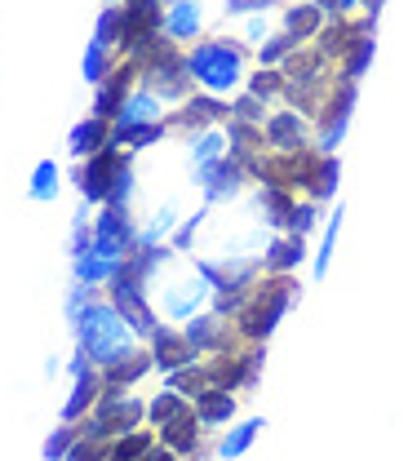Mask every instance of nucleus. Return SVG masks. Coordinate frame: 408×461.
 I'll list each match as a JSON object with an SVG mask.
<instances>
[{"label": "nucleus", "instance_id": "1", "mask_svg": "<svg viewBox=\"0 0 408 461\" xmlns=\"http://www.w3.org/2000/svg\"><path fill=\"white\" fill-rule=\"evenodd\" d=\"M71 324H76V346H80V355H85L94 368H112V364H120L124 355L138 350V333L129 329V320L120 315L107 297H94Z\"/></svg>", "mask_w": 408, "mask_h": 461}, {"label": "nucleus", "instance_id": "2", "mask_svg": "<svg viewBox=\"0 0 408 461\" xmlns=\"http://www.w3.org/2000/svg\"><path fill=\"white\" fill-rule=\"evenodd\" d=\"M302 297V285L293 280V276H262L253 293H249V302H244V311L235 315V333H240V342H267L276 329H280V320L289 315V306Z\"/></svg>", "mask_w": 408, "mask_h": 461}, {"label": "nucleus", "instance_id": "3", "mask_svg": "<svg viewBox=\"0 0 408 461\" xmlns=\"http://www.w3.org/2000/svg\"><path fill=\"white\" fill-rule=\"evenodd\" d=\"M244 45L240 41H195L191 50H186V71H191V80L204 89V94H235L240 85H244Z\"/></svg>", "mask_w": 408, "mask_h": 461}, {"label": "nucleus", "instance_id": "4", "mask_svg": "<svg viewBox=\"0 0 408 461\" xmlns=\"http://www.w3.org/2000/svg\"><path fill=\"white\" fill-rule=\"evenodd\" d=\"M138 67V85L142 89H151L160 103H182V98H191V71H186V54H182V45H174L169 36H160V41H151V50L133 62Z\"/></svg>", "mask_w": 408, "mask_h": 461}, {"label": "nucleus", "instance_id": "5", "mask_svg": "<svg viewBox=\"0 0 408 461\" xmlns=\"http://www.w3.org/2000/svg\"><path fill=\"white\" fill-rule=\"evenodd\" d=\"M147 421V403L133 400V395H103V400L89 408V417H80V435L85 439H98V444H112L124 430H138Z\"/></svg>", "mask_w": 408, "mask_h": 461}, {"label": "nucleus", "instance_id": "6", "mask_svg": "<svg viewBox=\"0 0 408 461\" xmlns=\"http://www.w3.org/2000/svg\"><path fill=\"white\" fill-rule=\"evenodd\" d=\"M107 302L116 306L124 320H129V329H133L138 338H151V333L160 329L156 306H151V297H147V285H142L138 276H129V271H124V262H120L116 276H112V285H107Z\"/></svg>", "mask_w": 408, "mask_h": 461}, {"label": "nucleus", "instance_id": "7", "mask_svg": "<svg viewBox=\"0 0 408 461\" xmlns=\"http://www.w3.org/2000/svg\"><path fill=\"white\" fill-rule=\"evenodd\" d=\"M355 103H359V85H350V80H333V89H329V98H324V107H320V129H315V151H324V156H333L338 147H342V138H347L350 129V112H355Z\"/></svg>", "mask_w": 408, "mask_h": 461}, {"label": "nucleus", "instance_id": "8", "mask_svg": "<svg viewBox=\"0 0 408 461\" xmlns=\"http://www.w3.org/2000/svg\"><path fill=\"white\" fill-rule=\"evenodd\" d=\"M124 165H129V151L116 147V142H107L103 151H94L89 160H80V173H76L80 200L85 204H107V191H112V182H116V173Z\"/></svg>", "mask_w": 408, "mask_h": 461}, {"label": "nucleus", "instance_id": "9", "mask_svg": "<svg viewBox=\"0 0 408 461\" xmlns=\"http://www.w3.org/2000/svg\"><path fill=\"white\" fill-rule=\"evenodd\" d=\"M138 235L142 230L133 227L129 209H116V204H103V213L94 218V249L112 262H124L133 249H138Z\"/></svg>", "mask_w": 408, "mask_h": 461}, {"label": "nucleus", "instance_id": "10", "mask_svg": "<svg viewBox=\"0 0 408 461\" xmlns=\"http://www.w3.org/2000/svg\"><path fill=\"white\" fill-rule=\"evenodd\" d=\"M182 333H186V342L195 346L200 355H227V350H235V342H240V333L227 324V315H218V311L191 315V324H186Z\"/></svg>", "mask_w": 408, "mask_h": 461}, {"label": "nucleus", "instance_id": "11", "mask_svg": "<svg viewBox=\"0 0 408 461\" xmlns=\"http://www.w3.org/2000/svg\"><path fill=\"white\" fill-rule=\"evenodd\" d=\"M227 120H231V103H222L218 94H195V98H182V107H177L165 124H169V129H191V133H204V129L227 124Z\"/></svg>", "mask_w": 408, "mask_h": 461}, {"label": "nucleus", "instance_id": "12", "mask_svg": "<svg viewBox=\"0 0 408 461\" xmlns=\"http://www.w3.org/2000/svg\"><path fill=\"white\" fill-rule=\"evenodd\" d=\"M244 165L235 160V156H222V160H213V165H200L195 169V182H200V191H204V200L209 204H222V200H235L240 191H244Z\"/></svg>", "mask_w": 408, "mask_h": 461}, {"label": "nucleus", "instance_id": "13", "mask_svg": "<svg viewBox=\"0 0 408 461\" xmlns=\"http://www.w3.org/2000/svg\"><path fill=\"white\" fill-rule=\"evenodd\" d=\"M133 85H138V67H133V62H116L112 76H107L103 85H94V107H89V115L116 120V112L124 107V98L133 94Z\"/></svg>", "mask_w": 408, "mask_h": 461}, {"label": "nucleus", "instance_id": "14", "mask_svg": "<svg viewBox=\"0 0 408 461\" xmlns=\"http://www.w3.org/2000/svg\"><path fill=\"white\" fill-rule=\"evenodd\" d=\"M147 342H151V359H156V368H160V373H177V368H186V364H200V359H204L195 346L186 342V333H182V329H169V324H160Z\"/></svg>", "mask_w": 408, "mask_h": 461}, {"label": "nucleus", "instance_id": "15", "mask_svg": "<svg viewBox=\"0 0 408 461\" xmlns=\"http://www.w3.org/2000/svg\"><path fill=\"white\" fill-rule=\"evenodd\" d=\"M262 129H267V151L289 156V151L311 147V124H306V115L302 112H271Z\"/></svg>", "mask_w": 408, "mask_h": 461}, {"label": "nucleus", "instance_id": "16", "mask_svg": "<svg viewBox=\"0 0 408 461\" xmlns=\"http://www.w3.org/2000/svg\"><path fill=\"white\" fill-rule=\"evenodd\" d=\"M151 368H156L151 350H133V355H124L120 364L103 368V395H124V391H129V386H138Z\"/></svg>", "mask_w": 408, "mask_h": 461}, {"label": "nucleus", "instance_id": "17", "mask_svg": "<svg viewBox=\"0 0 408 461\" xmlns=\"http://www.w3.org/2000/svg\"><path fill=\"white\" fill-rule=\"evenodd\" d=\"M302 262H306V240H302V235H289V230H280V235L267 244V253H262V271H267V276H293Z\"/></svg>", "mask_w": 408, "mask_h": 461}, {"label": "nucleus", "instance_id": "18", "mask_svg": "<svg viewBox=\"0 0 408 461\" xmlns=\"http://www.w3.org/2000/svg\"><path fill=\"white\" fill-rule=\"evenodd\" d=\"M209 297H213L209 280H204L200 271H191V280H182V285H174L165 293V311H169L174 320H191V315H200V306H204Z\"/></svg>", "mask_w": 408, "mask_h": 461}, {"label": "nucleus", "instance_id": "19", "mask_svg": "<svg viewBox=\"0 0 408 461\" xmlns=\"http://www.w3.org/2000/svg\"><path fill=\"white\" fill-rule=\"evenodd\" d=\"M103 400V368H80L76 373V386H71V395L62 403V421H80V417H89V408Z\"/></svg>", "mask_w": 408, "mask_h": 461}, {"label": "nucleus", "instance_id": "20", "mask_svg": "<svg viewBox=\"0 0 408 461\" xmlns=\"http://www.w3.org/2000/svg\"><path fill=\"white\" fill-rule=\"evenodd\" d=\"M200 435H204V426H200V417H195V403L174 417L169 426H160V444L165 448H174L177 457H195L200 453Z\"/></svg>", "mask_w": 408, "mask_h": 461}, {"label": "nucleus", "instance_id": "21", "mask_svg": "<svg viewBox=\"0 0 408 461\" xmlns=\"http://www.w3.org/2000/svg\"><path fill=\"white\" fill-rule=\"evenodd\" d=\"M112 142V120H98V115H85L80 124H71V133H67V151L76 156V160H89L94 151H103Z\"/></svg>", "mask_w": 408, "mask_h": 461}, {"label": "nucleus", "instance_id": "22", "mask_svg": "<svg viewBox=\"0 0 408 461\" xmlns=\"http://www.w3.org/2000/svg\"><path fill=\"white\" fill-rule=\"evenodd\" d=\"M200 23H204V14H200L195 0H169V5H165V36H169L174 45H195Z\"/></svg>", "mask_w": 408, "mask_h": 461}, {"label": "nucleus", "instance_id": "23", "mask_svg": "<svg viewBox=\"0 0 408 461\" xmlns=\"http://www.w3.org/2000/svg\"><path fill=\"white\" fill-rule=\"evenodd\" d=\"M227 156H235L240 165L267 151V129L262 124H244V120H227Z\"/></svg>", "mask_w": 408, "mask_h": 461}, {"label": "nucleus", "instance_id": "24", "mask_svg": "<svg viewBox=\"0 0 408 461\" xmlns=\"http://www.w3.org/2000/svg\"><path fill=\"white\" fill-rule=\"evenodd\" d=\"M71 271H76V285H89V288H103L112 285V276L120 271V262H112V258H103L94 244L85 249V253H76L71 258Z\"/></svg>", "mask_w": 408, "mask_h": 461}, {"label": "nucleus", "instance_id": "25", "mask_svg": "<svg viewBox=\"0 0 408 461\" xmlns=\"http://www.w3.org/2000/svg\"><path fill=\"white\" fill-rule=\"evenodd\" d=\"M324 27V9L315 0H297V5H285V32L297 36V41H315Z\"/></svg>", "mask_w": 408, "mask_h": 461}, {"label": "nucleus", "instance_id": "26", "mask_svg": "<svg viewBox=\"0 0 408 461\" xmlns=\"http://www.w3.org/2000/svg\"><path fill=\"white\" fill-rule=\"evenodd\" d=\"M147 120H160V98L151 89H133L124 98V107L116 112L112 129H129V124H147Z\"/></svg>", "mask_w": 408, "mask_h": 461}, {"label": "nucleus", "instance_id": "27", "mask_svg": "<svg viewBox=\"0 0 408 461\" xmlns=\"http://www.w3.org/2000/svg\"><path fill=\"white\" fill-rule=\"evenodd\" d=\"M195 417H200V426L204 430H213V426H231L235 417V395L231 391H204L200 400H195Z\"/></svg>", "mask_w": 408, "mask_h": 461}, {"label": "nucleus", "instance_id": "28", "mask_svg": "<svg viewBox=\"0 0 408 461\" xmlns=\"http://www.w3.org/2000/svg\"><path fill=\"white\" fill-rule=\"evenodd\" d=\"M338 182H342V160H338V151L333 156H324L320 151V165L311 173V182H306V200H333L338 195Z\"/></svg>", "mask_w": 408, "mask_h": 461}, {"label": "nucleus", "instance_id": "29", "mask_svg": "<svg viewBox=\"0 0 408 461\" xmlns=\"http://www.w3.org/2000/svg\"><path fill=\"white\" fill-rule=\"evenodd\" d=\"M165 133H169V124H165V120H147V124L112 129V142H116V147H124V151H147V147H156Z\"/></svg>", "mask_w": 408, "mask_h": 461}, {"label": "nucleus", "instance_id": "30", "mask_svg": "<svg viewBox=\"0 0 408 461\" xmlns=\"http://www.w3.org/2000/svg\"><path fill=\"white\" fill-rule=\"evenodd\" d=\"M262 430H267V421H262V417H249V421H235L231 430L222 435V444H218V453H222V457H227V461L244 457V453L253 448V439H258Z\"/></svg>", "mask_w": 408, "mask_h": 461}, {"label": "nucleus", "instance_id": "31", "mask_svg": "<svg viewBox=\"0 0 408 461\" xmlns=\"http://www.w3.org/2000/svg\"><path fill=\"white\" fill-rule=\"evenodd\" d=\"M373 54H377V32H368V36H359V41L350 45V54L342 58V71H338V80L359 85V80H364V71L373 67Z\"/></svg>", "mask_w": 408, "mask_h": 461}, {"label": "nucleus", "instance_id": "32", "mask_svg": "<svg viewBox=\"0 0 408 461\" xmlns=\"http://www.w3.org/2000/svg\"><path fill=\"white\" fill-rule=\"evenodd\" d=\"M293 204H297V191L276 186V182H262V213H267V227L285 230V218H289Z\"/></svg>", "mask_w": 408, "mask_h": 461}, {"label": "nucleus", "instance_id": "33", "mask_svg": "<svg viewBox=\"0 0 408 461\" xmlns=\"http://www.w3.org/2000/svg\"><path fill=\"white\" fill-rule=\"evenodd\" d=\"M244 89L271 107L276 98H285V71L280 67H258L253 76H244Z\"/></svg>", "mask_w": 408, "mask_h": 461}, {"label": "nucleus", "instance_id": "34", "mask_svg": "<svg viewBox=\"0 0 408 461\" xmlns=\"http://www.w3.org/2000/svg\"><path fill=\"white\" fill-rule=\"evenodd\" d=\"M59 186H62V169L54 165V160H41V165L32 169L27 195H32L36 204H50V200H59Z\"/></svg>", "mask_w": 408, "mask_h": 461}, {"label": "nucleus", "instance_id": "35", "mask_svg": "<svg viewBox=\"0 0 408 461\" xmlns=\"http://www.w3.org/2000/svg\"><path fill=\"white\" fill-rule=\"evenodd\" d=\"M151 444H156L151 430H142V426H138V430H124V435H116V439L107 444V461H138Z\"/></svg>", "mask_w": 408, "mask_h": 461}, {"label": "nucleus", "instance_id": "36", "mask_svg": "<svg viewBox=\"0 0 408 461\" xmlns=\"http://www.w3.org/2000/svg\"><path fill=\"white\" fill-rule=\"evenodd\" d=\"M165 377H169V391L186 395V400H200V395L209 391V373H204V359H200V364H186V368H177V373H165Z\"/></svg>", "mask_w": 408, "mask_h": 461}, {"label": "nucleus", "instance_id": "37", "mask_svg": "<svg viewBox=\"0 0 408 461\" xmlns=\"http://www.w3.org/2000/svg\"><path fill=\"white\" fill-rule=\"evenodd\" d=\"M112 67H116V50H107V45L89 41V50H85V58H80L85 80H89V85H103V80L112 76Z\"/></svg>", "mask_w": 408, "mask_h": 461}, {"label": "nucleus", "instance_id": "38", "mask_svg": "<svg viewBox=\"0 0 408 461\" xmlns=\"http://www.w3.org/2000/svg\"><path fill=\"white\" fill-rule=\"evenodd\" d=\"M191 403H186V395H177V391H160L156 400H147V421L160 430V426H169L174 417H182Z\"/></svg>", "mask_w": 408, "mask_h": 461}, {"label": "nucleus", "instance_id": "39", "mask_svg": "<svg viewBox=\"0 0 408 461\" xmlns=\"http://www.w3.org/2000/svg\"><path fill=\"white\" fill-rule=\"evenodd\" d=\"M222 156H227V133H222V129H204V133L191 138V160H195V169H200V165H213V160H222Z\"/></svg>", "mask_w": 408, "mask_h": 461}, {"label": "nucleus", "instance_id": "40", "mask_svg": "<svg viewBox=\"0 0 408 461\" xmlns=\"http://www.w3.org/2000/svg\"><path fill=\"white\" fill-rule=\"evenodd\" d=\"M297 50H302V41H297V36H289V32H276V36H267V45L258 50V67H285Z\"/></svg>", "mask_w": 408, "mask_h": 461}, {"label": "nucleus", "instance_id": "41", "mask_svg": "<svg viewBox=\"0 0 408 461\" xmlns=\"http://www.w3.org/2000/svg\"><path fill=\"white\" fill-rule=\"evenodd\" d=\"M338 230H342V204H338V213L324 222V240H320V253H315V262H311V271H315V280H324L329 276V262H333V249H338Z\"/></svg>", "mask_w": 408, "mask_h": 461}, {"label": "nucleus", "instance_id": "42", "mask_svg": "<svg viewBox=\"0 0 408 461\" xmlns=\"http://www.w3.org/2000/svg\"><path fill=\"white\" fill-rule=\"evenodd\" d=\"M76 439H80V421H62L59 430L41 444V457H45V461H62L71 448H76Z\"/></svg>", "mask_w": 408, "mask_h": 461}, {"label": "nucleus", "instance_id": "43", "mask_svg": "<svg viewBox=\"0 0 408 461\" xmlns=\"http://www.w3.org/2000/svg\"><path fill=\"white\" fill-rule=\"evenodd\" d=\"M315 227H320V204H315V200H297V204L289 209V218H285V230L306 240Z\"/></svg>", "mask_w": 408, "mask_h": 461}, {"label": "nucleus", "instance_id": "44", "mask_svg": "<svg viewBox=\"0 0 408 461\" xmlns=\"http://www.w3.org/2000/svg\"><path fill=\"white\" fill-rule=\"evenodd\" d=\"M120 23H124V9H120V5H107V9L98 14V23H94V41H98V45H107V50H116Z\"/></svg>", "mask_w": 408, "mask_h": 461}, {"label": "nucleus", "instance_id": "45", "mask_svg": "<svg viewBox=\"0 0 408 461\" xmlns=\"http://www.w3.org/2000/svg\"><path fill=\"white\" fill-rule=\"evenodd\" d=\"M174 230H177V209H174V204H165V209H160V213L147 222V230H142L138 240H142V244H165Z\"/></svg>", "mask_w": 408, "mask_h": 461}, {"label": "nucleus", "instance_id": "46", "mask_svg": "<svg viewBox=\"0 0 408 461\" xmlns=\"http://www.w3.org/2000/svg\"><path fill=\"white\" fill-rule=\"evenodd\" d=\"M231 120H244V124H267V103L253 98L249 89L231 98Z\"/></svg>", "mask_w": 408, "mask_h": 461}, {"label": "nucleus", "instance_id": "47", "mask_svg": "<svg viewBox=\"0 0 408 461\" xmlns=\"http://www.w3.org/2000/svg\"><path fill=\"white\" fill-rule=\"evenodd\" d=\"M129 195H133V165H124V169L116 173V182H112V191H107V204L129 209Z\"/></svg>", "mask_w": 408, "mask_h": 461}, {"label": "nucleus", "instance_id": "48", "mask_svg": "<svg viewBox=\"0 0 408 461\" xmlns=\"http://www.w3.org/2000/svg\"><path fill=\"white\" fill-rule=\"evenodd\" d=\"M62 461H107V444H98V439H76V448L67 453Z\"/></svg>", "mask_w": 408, "mask_h": 461}, {"label": "nucleus", "instance_id": "49", "mask_svg": "<svg viewBox=\"0 0 408 461\" xmlns=\"http://www.w3.org/2000/svg\"><path fill=\"white\" fill-rule=\"evenodd\" d=\"M94 297H98V288H89V285H76V288H71V297H67V320H76V315H80V311H85Z\"/></svg>", "mask_w": 408, "mask_h": 461}, {"label": "nucleus", "instance_id": "50", "mask_svg": "<svg viewBox=\"0 0 408 461\" xmlns=\"http://www.w3.org/2000/svg\"><path fill=\"white\" fill-rule=\"evenodd\" d=\"M204 218H209L204 209H200L195 218H186V222L174 230V249H191V240H195V230H200V222H204Z\"/></svg>", "mask_w": 408, "mask_h": 461}, {"label": "nucleus", "instance_id": "51", "mask_svg": "<svg viewBox=\"0 0 408 461\" xmlns=\"http://www.w3.org/2000/svg\"><path fill=\"white\" fill-rule=\"evenodd\" d=\"M280 0H227V14H271Z\"/></svg>", "mask_w": 408, "mask_h": 461}, {"label": "nucleus", "instance_id": "52", "mask_svg": "<svg viewBox=\"0 0 408 461\" xmlns=\"http://www.w3.org/2000/svg\"><path fill=\"white\" fill-rule=\"evenodd\" d=\"M267 36H271V23H267V14H253V18H249V32H244V41H253V45H258V41H267Z\"/></svg>", "mask_w": 408, "mask_h": 461}, {"label": "nucleus", "instance_id": "53", "mask_svg": "<svg viewBox=\"0 0 408 461\" xmlns=\"http://www.w3.org/2000/svg\"><path fill=\"white\" fill-rule=\"evenodd\" d=\"M138 461H177V453H174V448H165V444H151V448H147Z\"/></svg>", "mask_w": 408, "mask_h": 461}, {"label": "nucleus", "instance_id": "54", "mask_svg": "<svg viewBox=\"0 0 408 461\" xmlns=\"http://www.w3.org/2000/svg\"><path fill=\"white\" fill-rule=\"evenodd\" d=\"M324 9V18H342V0H315Z\"/></svg>", "mask_w": 408, "mask_h": 461}, {"label": "nucleus", "instance_id": "55", "mask_svg": "<svg viewBox=\"0 0 408 461\" xmlns=\"http://www.w3.org/2000/svg\"><path fill=\"white\" fill-rule=\"evenodd\" d=\"M382 5H386V0H359V9H364L368 18H377V14H382Z\"/></svg>", "mask_w": 408, "mask_h": 461}, {"label": "nucleus", "instance_id": "56", "mask_svg": "<svg viewBox=\"0 0 408 461\" xmlns=\"http://www.w3.org/2000/svg\"><path fill=\"white\" fill-rule=\"evenodd\" d=\"M350 9H359V0H342V14H350Z\"/></svg>", "mask_w": 408, "mask_h": 461}, {"label": "nucleus", "instance_id": "57", "mask_svg": "<svg viewBox=\"0 0 408 461\" xmlns=\"http://www.w3.org/2000/svg\"><path fill=\"white\" fill-rule=\"evenodd\" d=\"M107 5H120V0H107Z\"/></svg>", "mask_w": 408, "mask_h": 461}]
</instances>
